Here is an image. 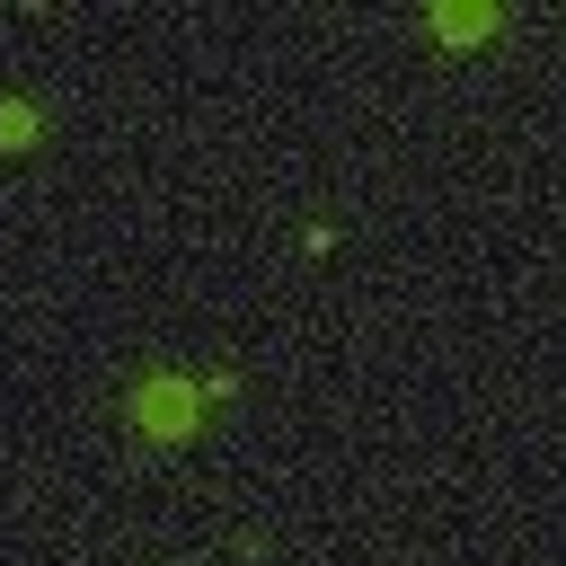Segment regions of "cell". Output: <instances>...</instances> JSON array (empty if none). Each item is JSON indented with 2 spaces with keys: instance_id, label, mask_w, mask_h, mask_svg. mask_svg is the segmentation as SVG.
<instances>
[{
  "instance_id": "cell-1",
  "label": "cell",
  "mask_w": 566,
  "mask_h": 566,
  "mask_svg": "<svg viewBox=\"0 0 566 566\" xmlns=\"http://www.w3.org/2000/svg\"><path fill=\"white\" fill-rule=\"evenodd\" d=\"M142 416H150V433H186V389H150Z\"/></svg>"
}]
</instances>
